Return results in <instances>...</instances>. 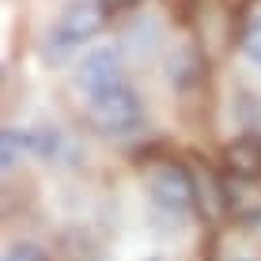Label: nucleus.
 Segmentation results:
<instances>
[{
    "mask_svg": "<svg viewBox=\"0 0 261 261\" xmlns=\"http://www.w3.org/2000/svg\"><path fill=\"white\" fill-rule=\"evenodd\" d=\"M4 261H49V254L34 242H15V246H8Z\"/></svg>",
    "mask_w": 261,
    "mask_h": 261,
    "instance_id": "0eeeda50",
    "label": "nucleus"
},
{
    "mask_svg": "<svg viewBox=\"0 0 261 261\" xmlns=\"http://www.w3.org/2000/svg\"><path fill=\"white\" fill-rule=\"evenodd\" d=\"M220 178L227 186H261V133H242L223 144Z\"/></svg>",
    "mask_w": 261,
    "mask_h": 261,
    "instance_id": "39448f33",
    "label": "nucleus"
},
{
    "mask_svg": "<svg viewBox=\"0 0 261 261\" xmlns=\"http://www.w3.org/2000/svg\"><path fill=\"white\" fill-rule=\"evenodd\" d=\"M98 4L106 8V12H129V8H137V4H144V0H98Z\"/></svg>",
    "mask_w": 261,
    "mask_h": 261,
    "instance_id": "6e6552de",
    "label": "nucleus"
},
{
    "mask_svg": "<svg viewBox=\"0 0 261 261\" xmlns=\"http://www.w3.org/2000/svg\"><path fill=\"white\" fill-rule=\"evenodd\" d=\"M144 190H148L151 208L163 216H174V220L201 208V186H197L193 170L174 155L151 159L148 170H144Z\"/></svg>",
    "mask_w": 261,
    "mask_h": 261,
    "instance_id": "7ed1b4c3",
    "label": "nucleus"
},
{
    "mask_svg": "<svg viewBox=\"0 0 261 261\" xmlns=\"http://www.w3.org/2000/svg\"><path fill=\"white\" fill-rule=\"evenodd\" d=\"M106 15L110 12H106L98 0H68V4L61 8V15L53 19V27L46 31L42 57H46L49 65H65L72 53H80L106 27Z\"/></svg>",
    "mask_w": 261,
    "mask_h": 261,
    "instance_id": "f03ea898",
    "label": "nucleus"
},
{
    "mask_svg": "<svg viewBox=\"0 0 261 261\" xmlns=\"http://www.w3.org/2000/svg\"><path fill=\"white\" fill-rule=\"evenodd\" d=\"M216 261H257V257H250V254H223V257H216Z\"/></svg>",
    "mask_w": 261,
    "mask_h": 261,
    "instance_id": "1a4fd4ad",
    "label": "nucleus"
},
{
    "mask_svg": "<svg viewBox=\"0 0 261 261\" xmlns=\"http://www.w3.org/2000/svg\"><path fill=\"white\" fill-rule=\"evenodd\" d=\"M239 49L250 65L261 68V8L257 12H246L239 23Z\"/></svg>",
    "mask_w": 261,
    "mask_h": 261,
    "instance_id": "423d86ee",
    "label": "nucleus"
},
{
    "mask_svg": "<svg viewBox=\"0 0 261 261\" xmlns=\"http://www.w3.org/2000/svg\"><path fill=\"white\" fill-rule=\"evenodd\" d=\"M144 121H148L144 98L129 80L84 98V125L98 137H133L144 129Z\"/></svg>",
    "mask_w": 261,
    "mask_h": 261,
    "instance_id": "f257e3e1",
    "label": "nucleus"
},
{
    "mask_svg": "<svg viewBox=\"0 0 261 261\" xmlns=\"http://www.w3.org/2000/svg\"><path fill=\"white\" fill-rule=\"evenodd\" d=\"M125 80V65H121V49L118 46H95L72 72V87L80 91V98L106 91V87Z\"/></svg>",
    "mask_w": 261,
    "mask_h": 261,
    "instance_id": "20e7f679",
    "label": "nucleus"
}]
</instances>
